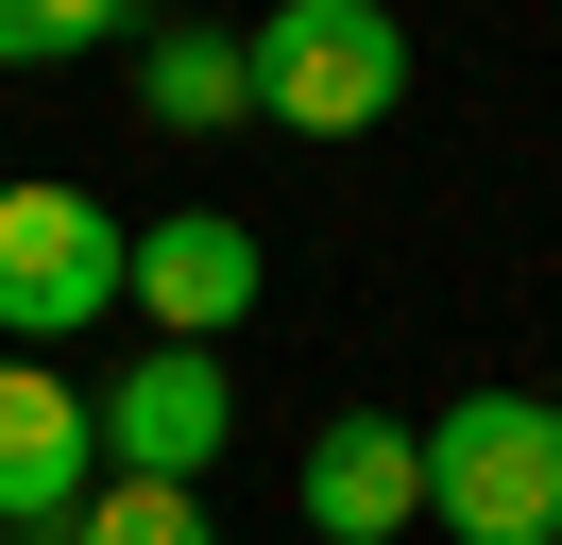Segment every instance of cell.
<instances>
[{"instance_id":"2","label":"cell","mask_w":562,"mask_h":545,"mask_svg":"<svg viewBox=\"0 0 562 545\" xmlns=\"http://www.w3.org/2000/svg\"><path fill=\"white\" fill-rule=\"evenodd\" d=\"M239 52H256V120H290V136H375L409 102V34L375 0H273Z\"/></svg>"},{"instance_id":"8","label":"cell","mask_w":562,"mask_h":545,"mask_svg":"<svg viewBox=\"0 0 562 545\" xmlns=\"http://www.w3.org/2000/svg\"><path fill=\"white\" fill-rule=\"evenodd\" d=\"M137 102L171 136H222V120H256V52H239V34H154V52H137Z\"/></svg>"},{"instance_id":"4","label":"cell","mask_w":562,"mask_h":545,"mask_svg":"<svg viewBox=\"0 0 562 545\" xmlns=\"http://www.w3.org/2000/svg\"><path fill=\"white\" fill-rule=\"evenodd\" d=\"M86 426H103V477H154V494H205L222 426H239V392H222V358H188V341H154L120 392H86Z\"/></svg>"},{"instance_id":"6","label":"cell","mask_w":562,"mask_h":545,"mask_svg":"<svg viewBox=\"0 0 562 545\" xmlns=\"http://www.w3.org/2000/svg\"><path fill=\"white\" fill-rule=\"evenodd\" d=\"M120 290L154 307V324L205 358L222 324L256 307V222H222V204H171V222H137V256H120Z\"/></svg>"},{"instance_id":"5","label":"cell","mask_w":562,"mask_h":545,"mask_svg":"<svg viewBox=\"0 0 562 545\" xmlns=\"http://www.w3.org/2000/svg\"><path fill=\"white\" fill-rule=\"evenodd\" d=\"M103 494V426L52 358H0V529L18 545H69V511Z\"/></svg>"},{"instance_id":"9","label":"cell","mask_w":562,"mask_h":545,"mask_svg":"<svg viewBox=\"0 0 562 545\" xmlns=\"http://www.w3.org/2000/svg\"><path fill=\"white\" fill-rule=\"evenodd\" d=\"M69 545H222L205 494H154V477H103V494L69 511Z\"/></svg>"},{"instance_id":"10","label":"cell","mask_w":562,"mask_h":545,"mask_svg":"<svg viewBox=\"0 0 562 545\" xmlns=\"http://www.w3.org/2000/svg\"><path fill=\"white\" fill-rule=\"evenodd\" d=\"M120 52V0H0V68H86Z\"/></svg>"},{"instance_id":"1","label":"cell","mask_w":562,"mask_h":545,"mask_svg":"<svg viewBox=\"0 0 562 545\" xmlns=\"http://www.w3.org/2000/svg\"><path fill=\"white\" fill-rule=\"evenodd\" d=\"M426 511L460 545H562V409L546 392H460L426 426Z\"/></svg>"},{"instance_id":"3","label":"cell","mask_w":562,"mask_h":545,"mask_svg":"<svg viewBox=\"0 0 562 545\" xmlns=\"http://www.w3.org/2000/svg\"><path fill=\"white\" fill-rule=\"evenodd\" d=\"M120 256H137V238H120L86 188H0V358L103 324V307H120Z\"/></svg>"},{"instance_id":"7","label":"cell","mask_w":562,"mask_h":545,"mask_svg":"<svg viewBox=\"0 0 562 545\" xmlns=\"http://www.w3.org/2000/svg\"><path fill=\"white\" fill-rule=\"evenodd\" d=\"M307 529H324V545H409V529H426V426L341 409V426L307 443Z\"/></svg>"}]
</instances>
